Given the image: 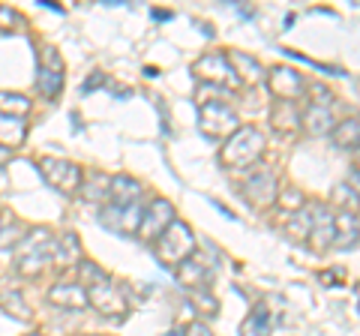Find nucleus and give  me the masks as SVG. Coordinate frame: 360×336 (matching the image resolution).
<instances>
[{
  "instance_id": "obj_1",
  "label": "nucleus",
  "mask_w": 360,
  "mask_h": 336,
  "mask_svg": "<svg viewBox=\"0 0 360 336\" xmlns=\"http://www.w3.org/2000/svg\"><path fill=\"white\" fill-rule=\"evenodd\" d=\"M54 243L58 238L49 228H33L27 234H21V240L15 243V267L18 273L33 276L39 273L45 264L54 261Z\"/></svg>"
},
{
  "instance_id": "obj_2",
  "label": "nucleus",
  "mask_w": 360,
  "mask_h": 336,
  "mask_svg": "<svg viewBox=\"0 0 360 336\" xmlns=\"http://www.w3.org/2000/svg\"><path fill=\"white\" fill-rule=\"evenodd\" d=\"M264 156V136L255 127H240L234 136H229L222 148V165L231 172H246Z\"/></svg>"
},
{
  "instance_id": "obj_3",
  "label": "nucleus",
  "mask_w": 360,
  "mask_h": 336,
  "mask_svg": "<svg viewBox=\"0 0 360 336\" xmlns=\"http://www.w3.org/2000/svg\"><path fill=\"white\" fill-rule=\"evenodd\" d=\"M193 255H195L193 228H189L186 222L174 219L172 226L162 231V238L156 240V259H160V264H165L168 271H174V267H180L186 259H193Z\"/></svg>"
},
{
  "instance_id": "obj_4",
  "label": "nucleus",
  "mask_w": 360,
  "mask_h": 336,
  "mask_svg": "<svg viewBox=\"0 0 360 336\" xmlns=\"http://www.w3.org/2000/svg\"><path fill=\"white\" fill-rule=\"evenodd\" d=\"M198 120H201V132H205L207 138H229L240 129V120L234 115V108L229 103H222V99L201 103Z\"/></svg>"
},
{
  "instance_id": "obj_5",
  "label": "nucleus",
  "mask_w": 360,
  "mask_h": 336,
  "mask_svg": "<svg viewBox=\"0 0 360 336\" xmlns=\"http://www.w3.org/2000/svg\"><path fill=\"white\" fill-rule=\"evenodd\" d=\"M39 172H42V177L54 189H60V193H66V195L78 193L82 183H84V172H82V168H78L75 162H70V160H58V156H42V160H39Z\"/></svg>"
},
{
  "instance_id": "obj_6",
  "label": "nucleus",
  "mask_w": 360,
  "mask_h": 336,
  "mask_svg": "<svg viewBox=\"0 0 360 336\" xmlns=\"http://www.w3.org/2000/svg\"><path fill=\"white\" fill-rule=\"evenodd\" d=\"M84 291H87V304L96 306L105 318H108V316H111V318H123V316L129 312L127 295H123V291H117V285L111 283L108 276L99 279V283H94V285H87Z\"/></svg>"
},
{
  "instance_id": "obj_7",
  "label": "nucleus",
  "mask_w": 360,
  "mask_h": 336,
  "mask_svg": "<svg viewBox=\"0 0 360 336\" xmlns=\"http://www.w3.org/2000/svg\"><path fill=\"white\" fill-rule=\"evenodd\" d=\"M193 72L201 78V82H207V84L231 87V91H238V87H240V78H238V72H234V66H231V60H229V54H219V51L205 54V58H198V60H195Z\"/></svg>"
},
{
  "instance_id": "obj_8",
  "label": "nucleus",
  "mask_w": 360,
  "mask_h": 336,
  "mask_svg": "<svg viewBox=\"0 0 360 336\" xmlns=\"http://www.w3.org/2000/svg\"><path fill=\"white\" fill-rule=\"evenodd\" d=\"M37 91L42 96L54 99L63 91V60L60 54L54 51L51 46H45L39 51V63H37Z\"/></svg>"
},
{
  "instance_id": "obj_9",
  "label": "nucleus",
  "mask_w": 360,
  "mask_h": 336,
  "mask_svg": "<svg viewBox=\"0 0 360 336\" xmlns=\"http://www.w3.org/2000/svg\"><path fill=\"white\" fill-rule=\"evenodd\" d=\"M177 217H174V205L168 198H156L153 205L148 207V214H141V222H139V238L144 243H153V240H160L162 238V231L172 226Z\"/></svg>"
},
{
  "instance_id": "obj_10",
  "label": "nucleus",
  "mask_w": 360,
  "mask_h": 336,
  "mask_svg": "<svg viewBox=\"0 0 360 336\" xmlns=\"http://www.w3.org/2000/svg\"><path fill=\"white\" fill-rule=\"evenodd\" d=\"M267 84L274 91V96H279V103H297L303 93V78L291 66H274L267 75Z\"/></svg>"
},
{
  "instance_id": "obj_11",
  "label": "nucleus",
  "mask_w": 360,
  "mask_h": 336,
  "mask_svg": "<svg viewBox=\"0 0 360 336\" xmlns=\"http://www.w3.org/2000/svg\"><path fill=\"white\" fill-rule=\"evenodd\" d=\"M99 219H103V226L108 231H115V234H135L139 231V222H141V205L139 201H132V205L127 207H105L103 214H99Z\"/></svg>"
},
{
  "instance_id": "obj_12",
  "label": "nucleus",
  "mask_w": 360,
  "mask_h": 336,
  "mask_svg": "<svg viewBox=\"0 0 360 336\" xmlns=\"http://www.w3.org/2000/svg\"><path fill=\"white\" fill-rule=\"evenodd\" d=\"M243 193H246V201H250V205L270 207L279 198L276 195V177L270 174V172H255L250 181L243 183Z\"/></svg>"
},
{
  "instance_id": "obj_13",
  "label": "nucleus",
  "mask_w": 360,
  "mask_h": 336,
  "mask_svg": "<svg viewBox=\"0 0 360 336\" xmlns=\"http://www.w3.org/2000/svg\"><path fill=\"white\" fill-rule=\"evenodd\" d=\"M49 300L54 306H60V309H70V312H82L87 309V291L78 285V283H60V285H54L49 291Z\"/></svg>"
},
{
  "instance_id": "obj_14",
  "label": "nucleus",
  "mask_w": 360,
  "mask_h": 336,
  "mask_svg": "<svg viewBox=\"0 0 360 336\" xmlns=\"http://www.w3.org/2000/svg\"><path fill=\"white\" fill-rule=\"evenodd\" d=\"M333 234H336V228H333V217L324 210L321 205H315L312 207V228H309V243H312V250H328V246L333 243Z\"/></svg>"
},
{
  "instance_id": "obj_15",
  "label": "nucleus",
  "mask_w": 360,
  "mask_h": 336,
  "mask_svg": "<svg viewBox=\"0 0 360 336\" xmlns=\"http://www.w3.org/2000/svg\"><path fill=\"white\" fill-rule=\"evenodd\" d=\"M139 193H141V183L132 181L129 174H117L108 181V201L111 207H127L132 201H139Z\"/></svg>"
},
{
  "instance_id": "obj_16",
  "label": "nucleus",
  "mask_w": 360,
  "mask_h": 336,
  "mask_svg": "<svg viewBox=\"0 0 360 336\" xmlns=\"http://www.w3.org/2000/svg\"><path fill=\"white\" fill-rule=\"evenodd\" d=\"M300 123L309 136H328V132L333 129V115H330L328 105H309Z\"/></svg>"
},
{
  "instance_id": "obj_17",
  "label": "nucleus",
  "mask_w": 360,
  "mask_h": 336,
  "mask_svg": "<svg viewBox=\"0 0 360 336\" xmlns=\"http://www.w3.org/2000/svg\"><path fill=\"white\" fill-rule=\"evenodd\" d=\"M229 60L234 66V72H238L240 82H250V84H262L264 82V70H262V63L252 60L250 54H243V51H231L229 54Z\"/></svg>"
},
{
  "instance_id": "obj_18",
  "label": "nucleus",
  "mask_w": 360,
  "mask_h": 336,
  "mask_svg": "<svg viewBox=\"0 0 360 336\" xmlns=\"http://www.w3.org/2000/svg\"><path fill=\"white\" fill-rule=\"evenodd\" d=\"M174 271H177L180 285H186V288H193V291L205 288V283L210 279L207 264H201V261H195V259H186V261L180 264V267H174Z\"/></svg>"
},
{
  "instance_id": "obj_19",
  "label": "nucleus",
  "mask_w": 360,
  "mask_h": 336,
  "mask_svg": "<svg viewBox=\"0 0 360 336\" xmlns=\"http://www.w3.org/2000/svg\"><path fill=\"white\" fill-rule=\"evenodd\" d=\"M27 136V127L21 117H13V115H0V148H18L21 141Z\"/></svg>"
},
{
  "instance_id": "obj_20",
  "label": "nucleus",
  "mask_w": 360,
  "mask_h": 336,
  "mask_svg": "<svg viewBox=\"0 0 360 336\" xmlns=\"http://www.w3.org/2000/svg\"><path fill=\"white\" fill-rule=\"evenodd\" d=\"M333 243H340V250H352V246L357 243V217L348 214V210H342L340 217L333 219Z\"/></svg>"
},
{
  "instance_id": "obj_21",
  "label": "nucleus",
  "mask_w": 360,
  "mask_h": 336,
  "mask_svg": "<svg viewBox=\"0 0 360 336\" xmlns=\"http://www.w3.org/2000/svg\"><path fill=\"white\" fill-rule=\"evenodd\" d=\"M54 261H58L60 267H70V264L82 261V246H78V234L66 231L63 238L54 243Z\"/></svg>"
},
{
  "instance_id": "obj_22",
  "label": "nucleus",
  "mask_w": 360,
  "mask_h": 336,
  "mask_svg": "<svg viewBox=\"0 0 360 336\" xmlns=\"http://www.w3.org/2000/svg\"><path fill=\"white\" fill-rule=\"evenodd\" d=\"M270 330H274V316L264 304H258L243 324V336H270Z\"/></svg>"
},
{
  "instance_id": "obj_23",
  "label": "nucleus",
  "mask_w": 360,
  "mask_h": 336,
  "mask_svg": "<svg viewBox=\"0 0 360 336\" xmlns=\"http://www.w3.org/2000/svg\"><path fill=\"white\" fill-rule=\"evenodd\" d=\"M333 136V144L342 150H354L357 148V136H360V127H357V117H348L342 123H336V127L330 129Z\"/></svg>"
},
{
  "instance_id": "obj_24",
  "label": "nucleus",
  "mask_w": 360,
  "mask_h": 336,
  "mask_svg": "<svg viewBox=\"0 0 360 336\" xmlns=\"http://www.w3.org/2000/svg\"><path fill=\"white\" fill-rule=\"evenodd\" d=\"M274 127H279L283 132H291V129H300V115L295 103H279L274 108Z\"/></svg>"
},
{
  "instance_id": "obj_25",
  "label": "nucleus",
  "mask_w": 360,
  "mask_h": 336,
  "mask_svg": "<svg viewBox=\"0 0 360 336\" xmlns=\"http://www.w3.org/2000/svg\"><path fill=\"white\" fill-rule=\"evenodd\" d=\"M30 111V99H25L21 93H6L0 91V115H13V117H21Z\"/></svg>"
},
{
  "instance_id": "obj_26",
  "label": "nucleus",
  "mask_w": 360,
  "mask_h": 336,
  "mask_svg": "<svg viewBox=\"0 0 360 336\" xmlns=\"http://www.w3.org/2000/svg\"><path fill=\"white\" fill-rule=\"evenodd\" d=\"M21 240V226L15 217H0V250L15 246Z\"/></svg>"
},
{
  "instance_id": "obj_27",
  "label": "nucleus",
  "mask_w": 360,
  "mask_h": 336,
  "mask_svg": "<svg viewBox=\"0 0 360 336\" xmlns=\"http://www.w3.org/2000/svg\"><path fill=\"white\" fill-rule=\"evenodd\" d=\"M315 207V205H312ZM312 207H300L297 217L288 222V234L291 238H309V228H312Z\"/></svg>"
},
{
  "instance_id": "obj_28",
  "label": "nucleus",
  "mask_w": 360,
  "mask_h": 336,
  "mask_svg": "<svg viewBox=\"0 0 360 336\" xmlns=\"http://www.w3.org/2000/svg\"><path fill=\"white\" fill-rule=\"evenodd\" d=\"M0 306H4L6 312H15L21 321H27V318H30V309H27L25 300H21L18 291H4V295H0Z\"/></svg>"
},
{
  "instance_id": "obj_29",
  "label": "nucleus",
  "mask_w": 360,
  "mask_h": 336,
  "mask_svg": "<svg viewBox=\"0 0 360 336\" xmlns=\"http://www.w3.org/2000/svg\"><path fill=\"white\" fill-rule=\"evenodd\" d=\"M108 181H111V177H108V174H94V177H90V181H84V183H82V189H84V195H87L90 201L108 198Z\"/></svg>"
},
{
  "instance_id": "obj_30",
  "label": "nucleus",
  "mask_w": 360,
  "mask_h": 336,
  "mask_svg": "<svg viewBox=\"0 0 360 336\" xmlns=\"http://www.w3.org/2000/svg\"><path fill=\"white\" fill-rule=\"evenodd\" d=\"M193 300H195V306L198 309H207V316H213V312L219 309V304H217V297L210 295V291H205V288H198V291H193Z\"/></svg>"
},
{
  "instance_id": "obj_31",
  "label": "nucleus",
  "mask_w": 360,
  "mask_h": 336,
  "mask_svg": "<svg viewBox=\"0 0 360 336\" xmlns=\"http://www.w3.org/2000/svg\"><path fill=\"white\" fill-rule=\"evenodd\" d=\"M276 205H279V207L300 210V207H303V195H300V193H295V189H291V193H285L283 198H276Z\"/></svg>"
},
{
  "instance_id": "obj_32",
  "label": "nucleus",
  "mask_w": 360,
  "mask_h": 336,
  "mask_svg": "<svg viewBox=\"0 0 360 336\" xmlns=\"http://www.w3.org/2000/svg\"><path fill=\"white\" fill-rule=\"evenodd\" d=\"M184 336H213V330L207 328L205 321H193V324L186 328V333H184Z\"/></svg>"
},
{
  "instance_id": "obj_33",
  "label": "nucleus",
  "mask_w": 360,
  "mask_h": 336,
  "mask_svg": "<svg viewBox=\"0 0 360 336\" xmlns=\"http://www.w3.org/2000/svg\"><path fill=\"white\" fill-rule=\"evenodd\" d=\"M103 82H105V75H103V72H94V78H90L87 84H82V91H84V93H90V91H96V87L103 84Z\"/></svg>"
},
{
  "instance_id": "obj_34",
  "label": "nucleus",
  "mask_w": 360,
  "mask_h": 336,
  "mask_svg": "<svg viewBox=\"0 0 360 336\" xmlns=\"http://www.w3.org/2000/svg\"><path fill=\"white\" fill-rule=\"evenodd\" d=\"M153 18H160V21H165V18H172V13H156V9H153Z\"/></svg>"
},
{
  "instance_id": "obj_35",
  "label": "nucleus",
  "mask_w": 360,
  "mask_h": 336,
  "mask_svg": "<svg viewBox=\"0 0 360 336\" xmlns=\"http://www.w3.org/2000/svg\"><path fill=\"white\" fill-rule=\"evenodd\" d=\"M165 336H184V333H180V330H172V333H165Z\"/></svg>"
},
{
  "instance_id": "obj_36",
  "label": "nucleus",
  "mask_w": 360,
  "mask_h": 336,
  "mask_svg": "<svg viewBox=\"0 0 360 336\" xmlns=\"http://www.w3.org/2000/svg\"><path fill=\"white\" fill-rule=\"evenodd\" d=\"M30 336H39V333H30Z\"/></svg>"
}]
</instances>
